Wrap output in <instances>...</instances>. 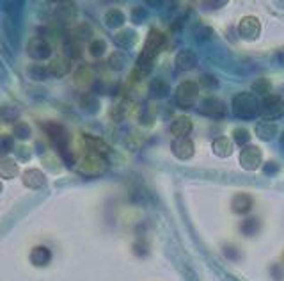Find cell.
<instances>
[{
	"label": "cell",
	"instance_id": "obj_1",
	"mask_svg": "<svg viewBox=\"0 0 284 281\" xmlns=\"http://www.w3.org/2000/svg\"><path fill=\"white\" fill-rule=\"evenodd\" d=\"M164 41H165V36L162 34L160 31H154L153 29V31L149 32V36H147V39H146V45H144V48H142V53L137 61V68H135V71H134V78L144 77V75L149 73L151 66H153V63H154V59H156Z\"/></svg>",
	"mask_w": 284,
	"mask_h": 281
},
{
	"label": "cell",
	"instance_id": "obj_2",
	"mask_svg": "<svg viewBox=\"0 0 284 281\" xmlns=\"http://www.w3.org/2000/svg\"><path fill=\"white\" fill-rule=\"evenodd\" d=\"M233 113L242 120H250L260 113V102L254 95L249 93H238L233 98Z\"/></svg>",
	"mask_w": 284,
	"mask_h": 281
},
{
	"label": "cell",
	"instance_id": "obj_3",
	"mask_svg": "<svg viewBox=\"0 0 284 281\" xmlns=\"http://www.w3.org/2000/svg\"><path fill=\"white\" fill-rule=\"evenodd\" d=\"M199 98V84L192 80H185L176 89V105L179 109H192Z\"/></svg>",
	"mask_w": 284,
	"mask_h": 281
},
{
	"label": "cell",
	"instance_id": "obj_4",
	"mask_svg": "<svg viewBox=\"0 0 284 281\" xmlns=\"http://www.w3.org/2000/svg\"><path fill=\"white\" fill-rule=\"evenodd\" d=\"M260 114L265 121H275L284 116V100L277 95H268L260 105Z\"/></svg>",
	"mask_w": 284,
	"mask_h": 281
},
{
	"label": "cell",
	"instance_id": "obj_5",
	"mask_svg": "<svg viewBox=\"0 0 284 281\" xmlns=\"http://www.w3.org/2000/svg\"><path fill=\"white\" fill-rule=\"evenodd\" d=\"M199 113L217 120V118L226 116L228 109H226V103L220 98H217V96H204L199 103Z\"/></svg>",
	"mask_w": 284,
	"mask_h": 281
},
{
	"label": "cell",
	"instance_id": "obj_6",
	"mask_svg": "<svg viewBox=\"0 0 284 281\" xmlns=\"http://www.w3.org/2000/svg\"><path fill=\"white\" fill-rule=\"evenodd\" d=\"M263 162V153L258 146H245L240 153V164L247 171H256Z\"/></svg>",
	"mask_w": 284,
	"mask_h": 281
},
{
	"label": "cell",
	"instance_id": "obj_7",
	"mask_svg": "<svg viewBox=\"0 0 284 281\" xmlns=\"http://www.w3.org/2000/svg\"><path fill=\"white\" fill-rule=\"evenodd\" d=\"M260 32H261V25L256 16H245L238 23V34L243 39L253 41V39H256L260 36Z\"/></svg>",
	"mask_w": 284,
	"mask_h": 281
},
{
	"label": "cell",
	"instance_id": "obj_8",
	"mask_svg": "<svg viewBox=\"0 0 284 281\" xmlns=\"http://www.w3.org/2000/svg\"><path fill=\"white\" fill-rule=\"evenodd\" d=\"M172 153L176 155L181 160H188V158L194 157V151H196V146H194V140L188 137H179L174 139L171 144Z\"/></svg>",
	"mask_w": 284,
	"mask_h": 281
},
{
	"label": "cell",
	"instance_id": "obj_9",
	"mask_svg": "<svg viewBox=\"0 0 284 281\" xmlns=\"http://www.w3.org/2000/svg\"><path fill=\"white\" fill-rule=\"evenodd\" d=\"M192 132V120L188 116H178L172 120L171 123V134L174 135L176 139L179 137H186V135Z\"/></svg>",
	"mask_w": 284,
	"mask_h": 281
},
{
	"label": "cell",
	"instance_id": "obj_10",
	"mask_svg": "<svg viewBox=\"0 0 284 281\" xmlns=\"http://www.w3.org/2000/svg\"><path fill=\"white\" fill-rule=\"evenodd\" d=\"M196 64H197V55L194 50L185 48L176 55V68H178V70L188 71V70H192Z\"/></svg>",
	"mask_w": 284,
	"mask_h": 281
},
{
	"label": "cell",
	"instance_id": "obj_11",
	"mask_svg": "<svg viewBox=\"0 0 284 281\" xmlns=\"http://www.w3.org/2000/svg\"><path fill=\"white\" fill-rule=\"evenodd\" d=\"M253 205H254L253 198H250L249 194H243V192L236 194L231 201V208L235 214H247V212L253 208Z\"/></svg>",
	"mask_w": 284,
	"mask_h": 281
},
{
	"label": "cell",
	"instance_id": "obj_12",
	"mask_svg": "<svg viewBox=\"0 0 284 281\" xmlns=\"http://www.w3.org/2000/svg\"><path fill=\"white\" fill-rule=\"evenodd\" d=\"M211 148H213V153L217 155V157L226 158L233 153V140L229 137H226V135H220V137H217L211 143Z\"/></svg>",
	"mask_w": 284,
	"mask_h": 281
},
{
	"label": "cell",
	"instance_id": "obj_13",
	"mask_svg": "<svg viewBox=\"0 0 284 281\" xmlns=\"http://www.w3.org/2000/svg\"><path fill=\"white\" fill-rule=\"evenodd\" d=\"M82 165H85V173H89V175H100L102 171H105L107 162L100 155H91L85 158Z\"/></svg>",
	"mask_w": 284,
	"mask_h": 281
},
{
	"label": "cell",
	"instance_id": "obj_14",
	"mask_svg": "<svg viewBox=\"0 0 284 281\" xmlns=\"http://www.w3.org/2000/svg\"><path fill=\"white\" fill-rule=\"evenodd\" d=\"M277 134V125L272 123V121H263L256 127V135L263 140H270L275 137Z\"/></svg>",
	"mask_w": 284,
	"mask_h": 281
},
{
	"label": "cell",
	"instance_id": "obj_15",
	"mask_svg": "<svg viewBox=\"0 0 284 281\" xmlns=\"http://www.w3.org/2000/svg\"><path fill=\"white\" fill-rule=\"evenodd\" d=\"M149 93L156 98H165L169 95V82L164 78H153L149 84Z\"/></svg>",
	"mask_w": 284,
	"mask_h": 281
},
{
	"label": "cell",
	"instance_id": "obj_16",
	"mask_svg": "<svg viewBox=\"0 0 284 281\" xmlns=\"http://www.w3.org/2000/svg\"><path fill=\"white\" fill-rule=\"evenodd\" d=\"M253 91L256 93V95L263 96V98H267L268 95H272V84H270V80H267V78H258V80L253 84Z\"/></svg>",
	"mask_w": 284,
	"mask_h": 281
},
{
	"label": "cell",
	"instance_id": "obj_17",
	"mask_svg": "<svg viewBox=\"0 0 284 281\" xmlns=\"http://www.w3.org/2000/svg\"><path fill=\"white\" fill-rule=\"evenodd\" d=\"M105 21L109 27H119V25L124 23V14L119 9H110L105 16Z\"/></svg>",
	"mask_w": 284,
	"mask_h": 281
},
{
	"label": "cell",
	"instance_id": "obj_18",
	"mask_svg": "<svg viewBox=\"0 0 284 281\" xmlns=\"http://www.w3.org/2000/svg\"><path fill=\"white\" fill-rule=\"evenodd\" d=\"M32 262H34L36 265H45L50 262V251L46 249V247H36L34 251H32Z\"/></svg>",
	"mask_w": 284,
	"mask_h": 281
},
{
	"label": "cell",
	"instance_id": "obj_19",
	"mask_svg": "<svg viewBox=\"0 0 284 281\" xmlns=\"http://www.w3.org/2000/svg\"><path fill=\"white\" fill-rule=\"evenodd\" d=\"M233 140H235L236 144H240V146H245L250 140V132L243 127L235 128V130H233Z\"/></svg>",
	"mask_w": 284,
	"mask_h": 281
},
{
	"label": "cell",
	"instance_id": "obj_20",
	"mask_svg": "<svg viewBox=\"0 0 284 281\" xmlns=\"http://www.w3.org/2000/svg\"><path fill=\"white\" fill-rule=\"evenodd\" d=\"M135 39H137V34L132 31H123L116 36V41L119 43L121 46H132L135 43Z\"/></svg>",
	"mask_w": 284,
	"mask_h": 281
},
{
	"label": "cell",
	"instance_id": "obj_21",
	"mask_svg": "<svg viewBox=\"0 0 284 281\" xmlns=\"http://www.w3.org/2000/svg\"><path fill=\"white\" fill-rule=\"evenodd\" d=\"M217 86H218V80L213 75H203L199 78V89H203V91H213Z\"/></svg>",
	"mask_w": 284,
	"mask_h": 281
},
{
	"label": "cell",
	"instance_id": "obj_22",
	"mask_svg": "<svg viewBox=\"0 0 284 281\" xmlns=\"http://www.w3.org/2000/svg\"><path fill=\"white\" fill-rule=\"evenodd\" d=\"M105 48H107V45H105V41H102V39H96V41H92L91 46H89V50H91V53H92L94 57L103 55Z\"/></svg>",
	"mask_w": 284,
	"mask_h": 281
},
{
	"label": "cell",
	"instance_id": "obj_23",
	"mask_svg": "<svg viewBox=\"0 0 284 281\" xmlns=\"http://www.w3.org/2000/svg\"><path fill=\"white\" fill-rule=\"evenodd\" d=\"M258 228H260V222H258L256 219H249V221H245L242 224V232L247 233V235H253V233H256Z\"/></svg>",
	"mask_w": 284,
	"mask_h": 281
},
{
	"label": "cell",
	"instance_id": "obj_24",
	"mask_svg": "<svg viewBox=\"0 0 284 281\" xmlns=\"http://www.w3.org/2000/svg\"><path fill=\"white\" fill-rule=\"evenodd\" d=\"M110 64H112L114 68H117V70H121L124 64V57L123 55H117V53H114L112 59H110Z\"/></svg>",
	"mask_w": 284,
	"mask_h": 281
},
{
	"label": "cell",
	"instance_id": "obj_25",
	"mask_svg": "<svg viewBox=\"0 0 284 281\" xmlns=\"http://www.w3.org/2000/svg\"><path fill=\"white\" fill-rule=\"evenodd\" d=\"M263 171H265V175H274V173H277L279 171L277 162H267L265 167H263Z\"/></svg>",
	"mask_w": 284,
	"mask_h": 281
},
{
	"label": "cell",
	"instance_id": "obj_26",
	"mask_svg": "<svg viewBox=\"0 0 284 281\" xmlns=\"http://www.w3.org/2000/svg\"><path fill=\"white\" fill-rule=\"evenodd\" d=\"M134 16L137 18V20H141V18H146V9H142V7H137V9L134 11Z\"/></svg>",
	"mask_w": 284,
	"mask_h": 281
},
{
	"label": "cell",
	"instance_id": "obj_27",
	"mask_svg": "<svg viewBox=\"0 0 284 281\" xmlns=\"http://www.w3.org/2000/svg\"><path fill=\"white\" fill-rule=\"evenodd\" d=\"M188 281H197V278H196V276H192V274H190V279Z\"/></svg>",
	"mask_w": 284,
	"mask_h": 281
},
{
	"label": "cell",
	"instance_id": "obj_28",
	"mask_svg": "<svg viewBox=\"0 0 284 281\" xmlns=\"http://www.w3.org/2000/svg\"><path fill=\"white\" fill-rule=\"evenodd\" d=\"M281 140H282V144H284V134H282V139Z\"/></svg>",
	"mask_w": 284,
	"mask_h": 281
},
{
	"label": "cell",
	"instance_id": "obj_29",
	"mask_svg": "<svg viewBox=\"0 0 284 281\" xmlns=\"http://www.w3.org/2000/svg\"><path fill=\"white\" fill-rule=\"evenodd\" d=\"M282 260H284V255H282Z\"/></svg>",
	"mask_w": 284,
	"mask_h": 281
}]
</instances>
